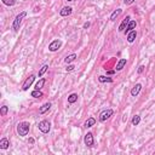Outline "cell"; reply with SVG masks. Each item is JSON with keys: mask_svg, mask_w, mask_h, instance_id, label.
Returning <instances> with one entry per match:
<instances>
[{"mask_svg": "<svg viewBox=\"0 0 155 155\" xmlns=\"http://www.w3.org/2000/svg\"><path fill=\"white\" fill-rule=\"evenodd\" d=\"M29 127H30V124L28 121H22V122H19L18 125H17V132H18V135L19 136H27L28 135V132H29Z\"/></svg>", "mask_w": 155, "mask_h": 155, "instance_id": "6da1fadb", "label": "cell"}, {"mask_svg": "<svg viewBox=\"0 0 155 155\" xmlns=\"http://www.w3.org/2000/svg\"><path fill=\"white\" fill-rule=\"evenodd\" d=\"M25 16H27V12H25V11H22L21 13L17 15L16 18H15V21H13V23H12V29H13V30H18V29H19L21 22H22V19H23Z\"/></svg>", "mask_w": 155, "mask_h": 155, "instance_id": "7a4b0ae2", "label": "cell"}, {"mask_svg": "<svg viewBox=\"0 0 155 155\" xmlns=\"http://www.w3.org/2000/svg\"><path fill=\"white\" fill-rule=\"evenodd\" d=\"M38 126H39V130L43 132V133H49L50 130H51V124H50V121H47V120L40 121Z\"/></svg>", "mask_w": 155, "mask_h": 155, "instance_id": "3957f363", "label": "cell"}, {"mask_svg": "<svg viewBox=\"0 0 155 155\" xmlns=\"http://www.w3.org/2000/svg\"><path fill=\"white\" fill-rule=\"evenodd\" d=\"M113 114H114V110L113 109H106V110H103L101 114H100V121H107L108 119H109Z\"/></svg>", "mask_w": 155, "mask_h": 155, "instance_id": "277c9868", "label": "cell"}, {"mask_svg": "<svg viewBox=\"0 0 155 155\" xmlns=\"http://www.w3.org/2000/svg\"><path fill=\"white\" fill-rule=\"evenodd\" d=\"M84 142L87 147H94L95 144V139H94V135L91 132H87L85 135V138H84Z\"/></svg>", "mask_w": 155, "mask_h": 155, "instance_id": "5b68a950", "label": "cell"}, {"mask_svg": "<svg viewBox=\"0 0 155 155\" xmlns=\"http://www.w3.org/2000/svg\"><path fill=\"white\" fill-rule=\"evenodd\" d=\"M34 80H35V75H33V74L29 75V76L27 78V80L24 81V84H23V86H22V90H23V91H27L29 87H30V85H32L33 82H34Z\"/></svg>", "mask_w": 155, "mask_h": 155, "instance_id": "8992f818", "label": "cell"}, {"mask_svg": "<svg viewBox=\"0 0 155 155\" xmlns=\"http://www.w3.org/2000/svg\"><path fill=\"white\" fill-rule=\"evenodd\" d=\"M61 46H62V41L61 40H53L52 43L49 45V50L51 51V52H55V51L59 50Z\"/></svg>", "mask_w": 155, "mask_h": 155, "instance_id": "52a82bcc", "label": "cell"}, {"mask_svg": "<svg viewBox=\"0 0 155 155\" xmlns=\"http://www.w3.org/2000/svg\"><path fill=\"white\" fill-rule=\"evenodd\" d=\"M71 12H73V9L69 7V6H64V7L59 11V15H61L62 17H67V16H69Z\"/></svg>", "mask_w": 155, "mask_h": 155, "instance_id": "ba28073f", "label": "cell"}, {"mask_svg": "<svg viewBox=\"0 0 155 155\" xmlns=\"http://www.w3.org/2000/svg\"><path fill=\"white\" fill-rule=\"evenodd\" d=\"M130 21H131V17L130 16H126V18L122 21L121 24H120V27H119V32H125V29H126V27H127V24H128Z\"/></svg>", "mask_w": 155, "mask_h": 155, "instance_id": "9c48e42d", "label": "cell"}, {"mask_svg": "<svg viewBox=\"0 0 155 155\" xmlns=\"http://www.w3.org/2000/svg\"><path fill=\"white\" fill-rule=\"evenodd\" d=\"M142 90V85L141 84H136L135 86L132 87V90H131V96L132 97H136L138 94H139V91Z\"/></svg>", "mask_w": 155, "mask_h": 155, "instance_id": "30bf717a", "label": "cell"}, {"mask_svg": "<svg viewBox=\"0 0 155 155\" xmlns=\"http://www.w3.org/2000/svg\"><path fill=\"white\" fill-rule=\"evenodd\" d=\"M50 109H51V103L47 102V103H45V104H43L39 108V113H40V114H45V113L49 112Z\"/></svg>", "mask_w": 155, "mask_h": 155, "instance_id": "8fae6325", "label": "cell"}, {"mask_svg": "<svg viewBox=\"0 0 155 155\" xmlns=\"http://www.w3.org/2000/svg\"><path fill=\"white\" fill-rule=\"evenodd\" d=\"M126 63H127V59L126 58H121L120 61H119L118 62V64H116V68H115V70H121L122 68H124V67H125L126 65Z\"/></svg>", "mask_w": 155, "mask_h": 155, "instance_id": "7c38bea8", "label": "cell"}, {"mask_svg": "<svg viewBox=\"0 0 155 155\" xmlns=\"http://www.w3.org/2000/svg\"><path fill=\"white\" fill-rule=\"evenodd\" d=\"M136 25H137V23H136V21H130V22H128V24H127V27H126V33L128 34L131 32V30H133L136 28Z\"/></svg>", "mask_w": 155, "mask_h": 155, "instance_id": "4fadbf2b", "label": "cell"}, {"mask_svg": "<svg viewBox=\"0 0 155 155\" xmlns=\"http://www.w3.org/2000/svg\"><path fill=\"white\" fill-rule=\"evenodd\" d=\"M136 37H137L136 30H131V32L127 34V41H128V43H133L135 39H136Z\"/></svg>", "mask_w": 155, "mask_h": 155, "instance_id": "5bb4252c", "label": "cell"}, {"mask_svg": "<svg viewBox=\"0 0 155 155\" xmlns=\"http://www.w3.org/2000/svg\"><path fill=\"white\" fill-rule=\"evenodd\" d=\"M95 124H96V119H95V118H89V119H87V120L85 121L84 125H85V127H92V126L95 125Z\"/></svg>", "mask_w": 155, "mask_h": 155, "instance_id": "9a60e30c", "label": "cell"}, {"mask_svg": "<svg viewBox=\"0 0 155 155\" xmlns=\"http://www.w3.org/2000/svg\"><path fill=\"white\" fill-rule=\"evenodd\" d=\"M9 146H10V142L7 138H3L1 141H0V148L1 149H7Z\"/></svg>", "mask_w": 155, "mask_h": 155, "instance_id": "2e32d148", "label": "cell"}, {"mask_svg": "<svg viewBox=\"0 0 155 155\" xmlns=\"http://www.w3.org/2000/svg\"><path fill=\"white\" fill-rule=\"evenodd\" d=\"M121 12H122V10H121V9L115 10V11L110 15V21H115V19L118 18V16H120V13H121Z\"/></svg>", "mask_w": 155, "mask_h": 155, "instance_id": "e0dca14e", "label": "cell"}, {"mask_svg": "<svg viewBox=\"0 0 155 155\" xmlns=\"http://www.w3.org/2000/svg\"><path fill=\"white\" fill-rule=\"evenodd\" d=\"M76 57H78V56H76L75 53H71V55L67 56V57L64 58V62H65V63H70V62L75 61V59H76Z\"/></svg>", "mask_w": 155, "mask_h": 155, "instance_id": "ac0fdd59", "label": "cell"}, {"mask_svg": "<svg viewBox=\"0 0 155 155\" xmlns=\"http://www.w3.org/2000/svg\"><path fill=\"white\" fill-rule=\"evenodd\" d=\"M45 82H46L45 79H40L37 84H35V90H41V89H43V86L45 85Z\"/></svg>", "mask_w": 155, "mask_h": 155, "instance_id": "d6986e66", "label": "cell"}, {"mask_svg": "<svg viewBox=\"0 0 155 155\" xmlns=\"http://www.w3.org/2000/svg\"><path fill=\"white\" fill-rule=\"evenodd\" d=\"M98 81H100V82H112L113 79H112V78L104 76V75H101V76H98Z\"/></svg>", "mask_w": 155, "mask_h": 155, "instance_id": "ffe728a7", "label": "cell"}, {"mask_svg": "<svg viewBox=\"0 0 155 155\" xmlns=\"http://www.w3.org/2000/svg\"><path fill=\"white\" fill-rule=\"evenodd\" d=\"M30 95H32V97H34V98H41V97L44 96V94L40 90H34Z\"/></svg>", "mask_w": 155, "mask_h": 155, "instance_id": "44dd1931", "label": "cell"}, {"mask_svg": "<svg viewBox=\"0 0 155 155\" xmlns=\"http://www.w3.org/2000/svg\"><path fill=\"white\" fill-rule=\"evenodd\" d=\"M76 101H78V95L76 94H71L68 97V103H69V104H73V103H75Z\"/></svg>", "mask_w": 155, "mask_h": 155, "instance_id": "7402d4cb", "label": "cell"}, {"mask_svg": "<svg viewBox=\"0 0 155 155\" xmlns=\"http://www.w3.org/2000/svg\"><path fill=\"white\" fill-rule=\"evenodd\" d=\"M47 69H49V65L47 64H45V65H43V67H41V68H40V70H39V73H38V75L41 78V76H43L45 73H46V71H47Z\"/></svg>", "mask_w": 155, "mask_h": 155, "instance_id": "603a6c76", "label": "cell"}, {"mask_svg": "<svg viewBox=\"0 0 155 155\" xmlns=\"http://www.w3.org/2000/svg\"><path fill=\"white\" fill-rule=\"evenodd\" d=\"M139 122H141V116H139V115H135L132 118V125L133 126H137Z\"/></svg>", "mask_w": 155, "mask_h": 155, "instance_id": "cb8c5ba5", "label": "cell"}, {"mask_svg": "<svg viewBox=\"0 0 155 155\" xmlns=\"http://www.w3.org/2000/svg\"><path fill=\"white\" fill-rule=\"evenodd\" d=\"M1 1L6 5V6H13L16 4V0H1Z\"/></svg>", "mask_w": 155, "mask_h": 155, "instance_id": "d4e9b609", "label": "cell"}, {"mask_svg": "<svg viewBox=\"0 0 155 155\" xmlns=\"http://www.w3.org/2000/svg\"><path fill=\"white\" fill-rule=\"evenodd\" d=\"M7 112H9V108H7L6 106H3L1 109H0V114H1L3 116H5V115L7 114Z\"/></svg>", "mask_w": 155, "mask_h": 155, "instance_id": "484cf974", "label": "cell"}, {"mask_svg": "<svg viewBox=\"0 0 155 155\" xmlns=\"http://www.w3.org/2000/svg\"><path fill=\"white\" fill-rule=\"evenodd\" d=\"M133 1H135V0H124V4L125 5H131Z\"/></svg>", "mask_w": 155, "mask_h": 155, "instance_id": "4316f807", "label": "cell"}, {"mask_svg": "<svg viewBox=\"0 0 155 155\" xmlns=\"http://www.w3.org/2000/svg\"><path fill=\"white\" fill-rule=\"evenodd\" d=\"M144 68H146V67H144V65H141V67H139V68H138V74H141V73H143V70H144Z\"/></svg>", "mask_w": 155, "mask_h": 155, "instance_id": "83f0119b", "label": "cell"}, {"mask_svg": "<svg viewBox=\"0 0 155 155\" xmlns=\"http://www.w3.org/2000/svg\"><path fill=\"white\" fill-rule=\"evenodd\" d=\"M75 68V67L74 65H68V67H67V71H71V70H73Z\"/></svg>", "mask_w": 155, "mask_h": 155, "instance_id": "f1b7e54d", "label": "cell"}, {"mask_svg": "<svg viewBox=\"0 0 155 155\" xmlns=\"http://www.w3.org/2000/svg\"><path fill=\"white\" fill-rule=\"evenodd\" d=\"M115 71H116V70H108V71H107V74H108V75H113V74L115 73Z\"/></svg>", "mask_w": 155, "mask_h": 155, "instance_id": "f546056e", "label": "cell"}, {"mask_svg": "<svg viewBox=\"0 0 155 155\" xmlns=\"http://www.w3.org/2000/svg\"><path fill=\"white\" fill-rule=\"evenodd\" d=\"M89 27H90V22H86V23L84 24V28L86 29V28H89Z\"/></svg>", "mask_w": 155, "mask_h": 155, "instance_id": "4dcf8cb0", "label": "cell"}, {"mask_svg": "<svg viewBox=\"0 0 155 155\" xmlns=\"http://www.w3.org/2000/svg\"><path fill=\"white\" fill-rule=\"evenodd\" d=\"M34 142H35V141H34V138H29V143H30V144H33Z\"/></svg>", "mask_w": 155, "mask_h": 155, "instance_id": "1f68e13d", "label": "cell"}, {"mask_svg": "<svg viewBox=\"0 0 155 155\" xmlns=\"http://www.w3.org/2000/svg\"><path fill=\"white\" fill-rule=\"evenodd\" d=\"M67 1H73V0H67Z\"/></svg>", "mask_w": 155, "mask_h": 155, "instance_id": "d6a6232c", "label": "cell"}]
</instances>
